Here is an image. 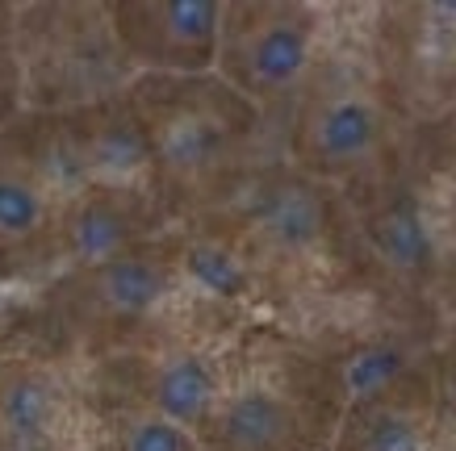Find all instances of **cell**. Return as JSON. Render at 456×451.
<instances>
[{"label":"cell","instance_id":"ba28073f","mask_svg":"<svg viewBox=\"0 0 456 451\" xmlns=\"http://www.w3.org/2000/svg\"><path fill=\"white\" fill-rule=\"evenodd\" d=\"M222 147V134L218 125L209 122V117H176V122H167V130L159 134V155H164L167 167H176V172H197V167H206Z\"/></svg>","mask_w":456,"mask_h":451},{"label":"cell","instance_id":"2e32d148","mask_svg":"<svg viewBox=\"0 0 456 451\" xmlns=\"http://www.w3.org/2000/svg\"><path fill=\"white\" fill-rule=\"evenodd\" d=\"M364 451H423V435L402 414H381L364 435Z\"/></svg>","mask_w":456,"mask_h":451},{"label":"cell","instance_id":"30bf717a","mask_svg":"<svg viewBox=\"0 0 456 451\" xmlns=\"http://www.w3.org/2000/svg\"><path fill=\"white\" fill-rule=\"evenodd\" d=\"M184 268H189V276H193V285L206 288V293H214V297H243V288H248L243 263H239L226 246H214V243L189 246Z\"/></svg>","mask_w":456,"mask_h":451},{"label":"cell","instance_id":"7a4b0ae2","mask_svg":"<svg viewBox=\"0 0 456 451\" xmlns=\"http://www.w3.org/2000/svg\"><path fill=\"white\" fill-rule=\"evenodd\" d=\"M222 435L235 451H273L289 435V410L273 393H243L222 414Z\"/></svg>","mask_w":456,"mask_h":451},{"label":"cell","instance_id":"8fae6325","mask_svg":"<svg viewBox=\"0 0 456 451\" xmlns=\"http://www.w3.org/2000/svg\"><path fill=\"white\" fill-rule=\"evenodd\" d=\"M0 418L17 439H38L51 423V393L42 381H13L0 397Z\"/></svg>","mask_w":456,"mask_h":451},{"label":"cell","instance_id":"e0dca14e","mask_svg":"<svg viewBox=\"0 0 456 451\" xmlns=\"http://www.w3.org/2000/svg\"><path fill=\"white\" fill-rule=\"evenodd\" d=\"M126 451H193V447H189V435L180 426L164 423V418H147V423L130 431Z\"/></svg>","mask_w":456,"mask_h":451},{"label":"cell","instance_id":"7c38bea8","mask_svg":"<svg viewBox=\"0 0 456 451\" xmlns=\"http://www.w3.org/2000/svg\"><path fill=\"white\" fill-rule=\"evenodd\" d=\"M402 372V351L398 347H364L347 359L344 368V389L352 401H373L386 384H394V376Z\"/></svg>","mask_w":456,"mask_h":451},{"label":"cell","instance_id":"52a82bcc","mask_svg":"<svg viewBox=\"0 0 456 451\" xmlns=\"http://www.w3.org/2000/svg\"><path fill=\"white\" fill-rule=\"evenodd\" d=\"M126 218L105 201H93L84 205L76 218H71V251L88 263H110L122 255L126 246Z\"/></svg>","mask_w":456,"mask_h":451},{"label":"cell","instance_id":"5bb4252c","mask_svg":"<svg viewBox=\"0 0 456 451\" xmlns=\"http://www.w3.org/2000/svg\"><path fill=\"white\" fill-rule=\"evenodd\" d=\"M42 226V197L34 184L0 176V238H29Z\"/></svg>","mask_w":456,"mask_h":451},{"label":"cell","instance_id":"3957f363","mask_svg":"<svg viewBox=\"0 0 456 451\" xmlns=\"http://www.w3.org/2000/svg\"><path fill=\"white\" fill-rule=\"evenodd\" d=\"M260 226L277 246L302 251V246H310L322 234V205H318L314 192L302 189V184H281L264 201Z\"/></svg>","mask_w":456,"mask_h":451},{"label":"cell","instance_id":"9c48e42d","mask_svg":"<svg viewBox=\"0 0 456 451\" xmlns=\"http://www.w3.org/2000/svg\"><path fill=\"white\" fill-rule=\"evenodd\" d=\"M377 243H381V255H386L394 268L415 272V268H428L431 263V234L415 209H394V213L381 221Z\"/></svg>","mask_w":456,"mask_h":451},{"label":"cell","instance_id":"8992f818","mask_svg":"<svg viewBox=\"0 0 456 451\" xmlns=\"http://www.w3.org/2000/svg\"><path fill=\"white\" fill-rule=\"evenodd\" d=\"M305 59H310V42L297 26L289 21H277V26H264L251 42V76L264 84V88H281V84H293L302 76Z\"/></svg>","mask_w":456,"mask_h":451},{"label":"cell","instance_id":"277c9868","mask_svg":"<svg viewBox=\"0 0 456 451\" xmlns=\"http://www.w3.org/2000/svg\"><path fill=\"white\" fill-rule=\"evenodd\" d=\"M377 142V113L364 101H339L318 117L314 147L327 164H352Z\"/></svg>","mask_w":456,"mask_h":451},{"label":"cell","instance_id":"6da1fadb","mask_svg":"<svg viewBox=\"0 0 456 451\" xmlns=\"http://www.w3.org/2000/svg\"><path fill=\"white\" fill-rule=\"evenodd\" d=\"M214 401V372L206 368V359L197 356H180L172 359L159 381H155V406L159 418L184 431V423H197Z\"/></svg>","mask_w":456,"mask_h":451},{"label":"cell","instance_id":"9a60e30c","mask_svg":"<svg viewBox=\"0 0 456 451\" xmlns=\"http://www.w3.org/2000/svg\"><path fill=\"white\" fill-rule=\"evenodd\" d=\"M164 29L180 46H206L218 29V4L214 0H172L164 4Z\"/></svg>","mask_w":456,"mask_h":451},{"label":"cell","instance_id":"5b68a950","mask_svg":"<svg viewBox=\"0 0 456 451\" xmlns=\"http://www.w3.org/2000/svg\"><path fill=\"white\" fill-rule=\"evenodd\" d=\"M97 288H101V301L110 310H118V314H147L155 301L167 293V276L147 260L118 255V260L101 263Z\"/></svg>","mask_w":456,"mask_h":451},{"label":"cell","instance_id":"4fadbf2b","mask_svg":"<svg viewBox=\"0 0 456 451\" xmlns=\"http://www.w3.org/2000/svg\"><path fill=\"white\" fill-rule=\"evenodd\" d=\"M88 164L105 176H130L147 164V138L134 125H110L105 134H97L93 150H88Z\"/></svg>","mask_w":456,"mask_h":451}]
</instances>
